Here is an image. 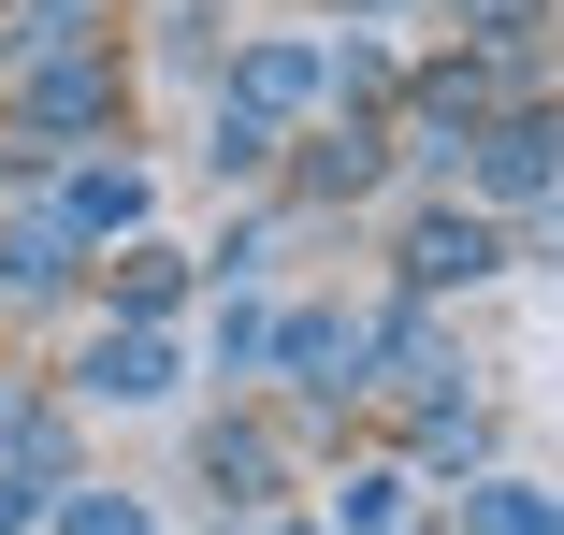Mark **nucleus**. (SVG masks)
<instances>
[{
    "label": "nucleus",
    "instance_id": "obj_6",
    "mask_svg": "<svg viewBox=\"0 0 564 535\" xmlns=\"http://www.w3.org/2000/svg\"><path fill=\"white\" fill-rule=\"evenodd\" d=\"M73 218H87V232H131V218H145V174H73Z\"/></svg>",
    "mask_w": 564,
    "mask_h": 535
},
{
    "label": "nucleus",
    "instance_id": "obj_8",
    "mask_svg": "<svg viewBox=\"0 0 564 535\" xmlns=\"http://www.w3.org/2000/svg\"><path fill=\"white\" fill-rule=\"evenodd\" d=\"M203 160H217V174H261V160H275V117H247V101H232V117L203 131Z\"/></svg>",
    "mask_w": 564,
    "mask_h": 535
},
{
    "label": "nucleus",
    "instance_id": "obj_10",
    "mask_svg": "<svg viewBox=\"0 0 564 535\" xmlns=\"http://www.w3.org/2000/svg\"><path fill=\"white\" fill-rule=\"evenodd\" d=\"M478 521H492V535H550V492H521V478H507V492H478Z\"/></svg>",
    "mask_w": 564,
    "mask_h": 535
},
{
    "label": "nucleus",
    "instance_id": "obj_3",
    "mask_svg": "<svg viewBox=\"0 0 564 535\" xmlns=\"http://www.w3.org/2000/svg\"><path fill=\"white\" fill-rule=\"evenodd\" d=\"M87 391H101V405H160V391H174V362H160V334H131V318H117V334L87 348Z\"/></svg>",
    "mask_w": 564,
    "mask_h": 535
},
{
    "label": "nucleus",
    "instance_id": "obj_5",
    "mask_svg": "<svg viewBox=\"0 0 564 535\" xmlns=\"http://www.w3.org/2000/svg\"><path fill=\"white\" fill-rule=\"evenodd\" d=\"M101 87H117L101 58H44V73H30V101H44V117H101Z\"/></svg>",
    "mask_w": 564,
    "mask_h": 535
},
{
    "label": "nucleus",
    "instance_id": "obj_13",
    "mask_svg": "<svg viewBox=\"0 0 564 535\" xmlns=\"http://www.w3.org/2000/svg\"><path fill=\"white\" fill-rule=\"evenodd\" d=\"M30 506H44V492H30V478H0V535H15V521H30Z\"/></svg>",
    "mask_w": 564,
    "mask_h": 535
},
{
    "label": "nucleus",
    "instance_id": "obj_9",
    "mask_svg": "<svg viewBox=\"0 0 564 535\" xmlns=\"http://www.w3.org/2000/svg\"><path fill=\"white\" fill-rule=\"evenodd\" d=\"M391 506H405V478H348L333 492V535H391Z\"/></svg>",
    "mask_w": 564,
    "mask_h": 535
},
{
    "label": "nucleus",
    "instance_id": "obj_4",
    "mask_svg": "<svg viewBox=\"0 0 564 535\" xmlns=\"http://www.w3.org/2000/svg\"><path fill=\"white\" fill-rule=\"evenodd\" d=\"M318 87H333L318 44H261V58H247V117H290V101H318Z\"/></svg>",
    "mask_w": 564,
    "mask_h": 535
},
{
    "label": "nucleus",
    "instance_id": "obj_1",
    "mask_svg": "<svg viewBox=\"0 0 564 535\" xmlns=\"http://www.w3.org/2000/svg\"><path fill=\"white\" fill-rule=\"evenodd\" d=\"M405 275H420V290H478V275H507V247H492L478 218H420V232H405Z\"/></svg>",
    "mask_w": 564,
    "mask_h": 535
},
{
    "label": "nucleus",
    "instance_id": "obj_7",
    "mask_svg": "<svg viewBox=\"0 0 564 535\" xmlns=\"http://www.w3.org/2000/svg\"><path fill=\"white\" fill-rule=\"evenodd\" d=\"M203 478L232 492V506H261V435H232V419H217V435H203Z\"/></svg>",
    "mask_w": 564,
    "mask_h": 535
},
{
    "label": "nucleus",
    "instance_id": "obj_2",
    "mask_svg": "<svg viewBox=\"0 0 564 535\" xmlns=\"http://www.w3.org/2000/svg\"><path fill=\"white\" fill-rule=\"evenodd\" d=\"M464 160H478L492 203H535V188H550V117H507V131H478Z\"/></svg>",
    "mask_w": 564,
    "mask_h": 535
},
{
    "label": "nucleus",
    "instance_id": "obj_11",
    "mask_svg": "<svg viewBox=\"0 0 564 535\" xmlns=\"http://www.w3.org/2000/svg\"><path fill=\"white\" fill-rule=\"evenodd\" d=\"M58 535H145V506H131V492H87V506H73Z\"/></svg>",
    "mask_w": 564,
    "mask_h": 535
},
{
    "label": "nucleus",
    "instance_id": "obj_12",
    "mask_svg": "<svg viewBox=\"0 0 564 535\" xmlns=\"http://www.w3.org/2000/svg\"><path fill=\"white\" fill-rule=\"evenodd\" d=\"M464 15H478L492 44H521V30H535V0H464Z\"/></svg>",
    "mask_w": 564,
    "mask_h": 535
}]
</instances>
